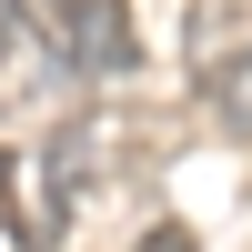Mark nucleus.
Returning a JSON list of instances; mask_svg holds the SVG:
<instances>
[{
  "label": "nucleus",
  "mask_w": 252,
  "mask_h": 252,
  "mask_svg": "<svg viewBox=\"0 0 252 252\" xmlns=\"http://www.w3.org/2000/svg\"><path fill=\"white\" fill-rule=\"evenodd\" d=\"M202 101L222 111V131H242V141H252V61H242V71H222V81H212Z\"/></svg>",
  "instance_id": "7ed1b4c3"
},
{
  "label": "nucleus",
  "mask_w": 252,
  "mask_h": 252,
  "mask_svg": "<svg viewBox=\"0 0 252 252\" xmlns=\"http://www.w3.org/2000/svg\"><path fill=\"white\" fill-rule=\"evenodd\" d=\"M242 61H252V0H202L192 10V91H212Z\"/></svg>",
  "instance_id": "f03ea898"
},
{
  "label": "nucleus",
  "mask_w": 252,
  "mask_h": 252,
  "mask_svg": "<svg viewBox=\"0 0 252 252\" xmlns=\"http://www.w3.org/2000/svg\"><path fill=\"white\" fill-rule=\"evenodd\" d=\"M131 252H202V242H192V232H182V222H161V232H141Z\"/></svg>",
  "instance_id": "39448f33"
},
{
  "label": "nucleus",
  "mask_w": 252,
  "mask_h": 252,
  "mask_svg": "<svg viewBox=\"0 0 252 252\" xmlns=\"http://www.w3.org/2000/svg\"><path fill=\"white\" fill-rule=\"evenodd\" d=\"M0 232L31 242V222H20V152H10V141H0Z\"/></svg>",
  "instance_id": "20e7f679"
},
{
  "label": "nucleus",
  "mask_w": 252,
  "mask_h": 252,
  "mask_svg": "<svg viewBox=\"0 0 252 252\" xmlns=\"http://www.w3.org/2000/svg\"><path fill=\"white\" fill-rule=\"evenodd\" d=\"M51 51H61V71L71 81H121L141 61V31H131V10L121 0H51Z\"/></svg>",
  "instance_id": "f257e3e1"
}]
</instances>
